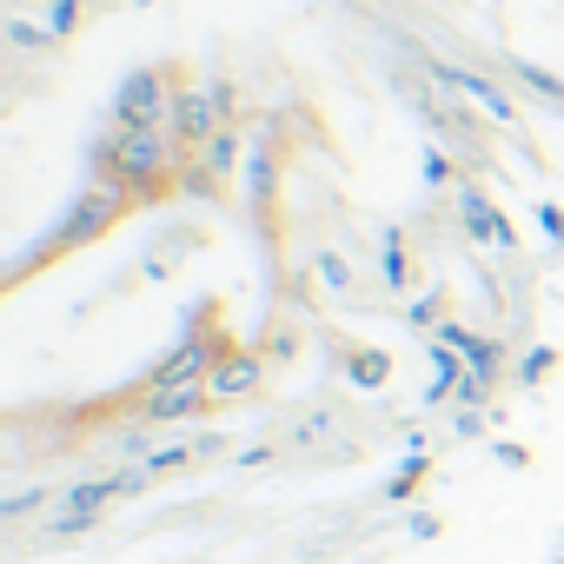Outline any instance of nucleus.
Masks as SVG:
<instances>
[{"label":"nucleus","mask_w":564,"mask_h":564,"mask_svg":"<svg viewBox=\"0 0 564 564\" xmlns=\"http://www.w3.org/2000/svg\"><path fill=\"white\" fill-rule=\"evenodd\" d=\"M213 405V386H173V392H140V419L147 425H180V419H199Z\"/></svg>","instance_id":"nucleus-11"},{"label":"nucleus","mask_w":564,"mask_h":564,"mask_svg":"<svg viewBox=\"0 0 564 564\" xmlns=\"http://www.w3.org/2000/svg\"><path fill=\"white\" fill-rule=\"evenodd\" d=\"M246 166V133L239 127H219L199 153H186V166H180V193H193V199H219L226 193V180Z\"/></svg>","instance_id":"nucleus-5"},{"label":"nucleus","mask_w":564,"mask_h":564,"mask_svg":"<svg viewBox=\"0 0 564 564\" xmlns=\"http://www.w3.org/2000/svg\"><path fill=\"white\" fill-rule=\"evenodd\" d=\"M538 232H544L551 246H564V206H538Z\"/></svg>","instance_id":"nucleus-21"},{"label":"nucleus","mask_w":564,"mask_h":564,"mask_svg":"<svg viewBox=\"0 0 564 564\" xmlns=\"http://www.w3.org/2000/svg\"><path fill=\"white\" fill-rule=\"evenodd\" d=\"M419 173H425V186H458V173H452L445 147H425V153H419Z\"/></svg>","instance_id":"nucleus-19"},{"label":"nucleus","mask_w":564,"mask_h":564,"mask_svg":"<svg viewBox=\"0 0 564 564\" xmlns=\"http://www.w3.org/2000/svg\"><path fill=\"white\" fill-rule=\"evenodd\" d=\"M379 286H386V293H405V286H412V259H405V232H399V226L379 232Z\"/></svg>","instance_id":"nucleus-12"},{"label":"nucleus","mask_w":564,"mask_h":564,"mask_svg":"<svg viewBox=\"0 0 564 564\" xmlns=\"http://www.w3.org/2000/svg\"><path fill=\"white\" fill-rule=\"evenodd\" d=\"M452 313H445V286H432V293H419V300H405V326H419V333H438Z\"/></svg>","instance_id":"nucleus-17"},{"label":"nucleus","mask_w":564,"mask_h":564,"mask_svg":"<svg viewBox=\"0 0 564 564\" xmlns=\"http://www.w3.org/2000/svg\"><path fill=\"white\" fill-rule=\"evenodd\" d=\"M551 372V346H538V352H524V366H518V379L531 386V379H544Z\"/></svg>","instance_id":"nucleus-23"},{"label":"nucleus","mask_w":564,"mask_h":564,"mask_svg":"<svg viewBox=\"0 0 564 564\" xmlns=\"http://www.w3.org/2000/svg\"><path fill=\"white\" fill-rule=\"evenodd\" d=\"M173 100H180L173 67H133L107 100V127H173Z\"/></svg>","instance_id":"nucleus-4"},{"label":"nucleus","mask_w":564,"mask_h":564,"mask_svg":"<svg viewBox=\"0 0 564 564\" xmlns=\"http://www.w3.org/2000/svg\"><path fill=\"white\" fill-rule=\"evenodd\" d=\"M239 186H246V213H252V219H265V213H272V199H279V140H272V127L246 140Z\"/></svg>","instance_id":"nucleus-6"},{"label":"nucleus","mask_w":564,"mask_h":564,"mask_svg":"<svg viewBox=\"0 0 564 564\" xmlns=\"http://www.w3.org/2000/svg\"><path fill=\"white\" fill-rule=\"evenodd\" d=\"M8 8H14V14H21V8H34V0H8ZM41 8H47V0H41Z\"/></svg>","instance_id":"nucleus-24"},{"label":"nucleus","mask_w":564,"mask_h":564,"mask_svg":"<svg viewBox=\"0 0 564 564\" xmlns=\"http://www.w3.org/2000/svg\"><path fill=\"white\" fill-rule=\"evenodd\" d=\"M213 405H239V399H252L259 386H265V352H239V346H226V359L213 366Z\"/></svg>","instance_id":"nucleus-9"},{"label":"nucleus","mask_w":564,"mask_h":564,"mask_svg":"<svg viewBox=\"0 0 564 564\" xmlns=\"http://www.w3.org/2000/svg\"><path fill=\"white\" fill-rule=\"evenodd\" d=\"M232 107H239L232 80H219V74H206V80H180V100H173V127H166V133L180 140V153H199L219 127H239Z\"/></svg>","instance_id":"nucleus-3"},{"label":"nucleus","mask_w":564,"mask_h":564,"mask_svg":"<svg viewBox=\"0 0 564 564\" xmlns=\"http://www.w3.org/2000/svg\"><path fill=\"white\" fill-rule=\"evenodd\" d=\"M113 498H127L120 471H107V478H74L67 491H54V511H61V518H94V524H100Z\"/></svg>","instance_id":"nucleus-10"},{"label":"nucleus","mask_w":564,"mask_h":564,"mask_svg":"<svg viewBox=\"0 0 564 564\" xmlns=\"http://www.w3.org/2000/svg\"><path fill=\"white\" fill-rule=\"evenodd\" d=\"M41 498H47V491H14L8 505H0V518H8V524H14V518H28V511H34Z\"/></svg>","instance_id":"nucleus-22"},{"label":"nucleus","mask_w":564,"mask_h":564,"mask_svg":"<svg viewBox=\"0 0 564 564\" xmlns=\"http://www.w3.org/2000/svg\"><path fill=\"white\" fill-rule=\"evenodd\" d=\"M313 279H319L333 300H352V286H359L352 265H346V252H333V246H319V252H313Z\"/></svg>","instance_id":"nucleus-14"},{"label":"nucleus","mask_w":564,"mask_h":564,"mask_svg":"<svg viewBox=\"0 0 564 564\" xmlns=\"http://www.w3.org/2000/svg\"><path fill=\"white\" fill-rule=\"evenodd\" d=\"M386 379H392V352L366 346V352H352V359H346V386H352V392H379Z\"/></svg>","instance_id":"nucleus-13"},{"label":"nucleus","mask_w":564,"mask_h":564,"mask_svg":"<svg viewBox=\"0 0 564 564\" xmlns=\"http://www.w3.org/2000/svg\"><path fill=\"white\" fill-rule=\"evenodd\" d=\"M133 8H153V0H133Z\"/></svg>","instance_id":"nucleus-25"},{"label":"nucleus","mask_w":564,"mask_h":564,"mask_svg":"<svg viewBox=\"0 0 564 564\" xmlns=\"http://www.w3.org/2000/svg\"><path fill=\"white\" fill-rule=\"evenodd\" d=\"M41 21L54 28V41H67V34H80V21H87V0H47Z\"/></svg>","instance_id":"nucleus-18"},{"label":"nucleus","mask_w":564,"mask_h":564,"mask_svg":"<svg viewBox=\"0 0 564 564\" xmlns=\"http://www.w3.org/2000/svg\"><path fill=\"white\" fill-rule=\"evenodd\" d=\"M452 199H458V219H465V232H471L478 246H491V252H511V246H518L511 219H505V213H498L471 180H458V186H452Z\"/></svg>","instance_id":"nucleus-7"},{"label":"nucleus","mask_w":564,"mask_h":564,"mask_svg":"<svg viewBox=\"0 0 564 564\" xmlns=\"http://www.w3.org/2000/svg\"><path fill=\"white\" fill-rule=\"evenodd\" d=\"M180 166H186V153H180V140L166 127H107L94 140V173L127 186L140 206L180 193Z\"/></svg>","instance_id":"nucleus-1"},{"label":"nucleus","mask_w":564,"mask_h":564,"mask_svg":"<svg viewBox=\"0 0 564 564\" xmlns=\"http://www.w3.org/2000/svg\"><path fill=\"white\" fill-rule=\"evenodd\" d=\"M419 478H425V458L412 452V458L399 465V478H392V491H386V498H392V505H399V498H412V485H419Z\"/></svg>","instance_id":"nucleus-20"},{"label":"nucleus","mask_w":564,"mask_h":564,"mask_svg":"<svg viewBox=\"0 0 564 564\" xmlns=\"http://www.w3.org/2000/svg\"><path fill=\"white\" fill-rule=\"evenodd\" d=\"M8 47H14V54H47V47H61V41H54V28H47V21L8 14Z\"/></svg>","instance_id":"nucleus-15"},{"label":"nucleus","mask_w":564,"mask_h":564,"mask_svg":"<svg viewBox=\"0 0 564 564\" xmlns=\"http://www.w3.org/2000/svg\"><path fill=\"white\" fill-rule=\"evenodd\" d=\"M425 74L438 80V87H452V94H465V100H478L498 127H511L518 120V107H511V94L498 87V80H485V74H471V67H445V61H425Z\"/></svg>","instance_id":"nucleus-8"},{"label":"nucleus","mask_w":564,"mask_h":564,"mask_svg":"<svg viewBox=\"0 0 564 564\" xmlns=\"http://www.w3.org/2000/svg\"><path fill=\"white\" fill-rule=\"evenodd\" d=\"M511 80H518L524 94H538V100H551V107H564V80H557L551 67H531V61H511Z\"/></svg>","instance_id":"nucleus-16"},{"label":"nucleus","mask_w":564,"mask_h":564,"mask_svg":"<svg viewBox=\"0 0 564 564\" xmlns=\"http://www.w3.org/2000/svg\"><path fill=\"white\" fill-rule=\"evenodd\" d=\"M133 206H140V199H133L127 186H113V180L87 173V186H80V193L67 199V213H61V219H54V226H47V232H41V239H34L28 252H21V259L8 265V286H21V279H28V272H41L47 259H67V252H80V246L107 239V232H113V226H120V219H127Z\"/></svg>","instance_id":"nucleus-2"}]
</instances>
